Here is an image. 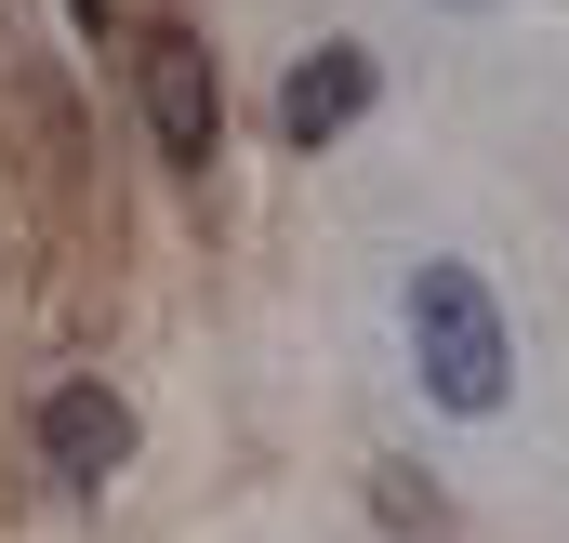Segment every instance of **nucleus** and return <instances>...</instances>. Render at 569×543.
Here are the masks:
<instances>
[{
  "instance_id": "f257e3e1",
  "label": "nucleus",
  "mask_w": 569,
  "mask_h": 543,
  "mask_svg": "<svg viewBox=\"0 0 569 543\" xmlns=\"http://www.w3.org/2000/svg\"><path fill=\"white\" fill-rule=\"evenodd\" d=\"M398 358H411L425 411H450V424H503L517 411V318H503V292L463 253H411L398 266Z\"/></svg>"
},
{
  "instance_id": "f03ea898",
  "label": "nucleus",
  "mask_w": 569,
  "mask_h": 543,
  "mask_svg": "<svg viewBox=\"0 0 569 543\" xmlns=\"http://www.w3.org/2000/svg\"><path fill=\"white\" fill-rule=\"evenodd\" d=\"M133 80H146V134H159V159H172V172H212V146H226V80H212V40H199V27H146Z\"/></svg>"
},
{
  "instance_id": "7ed1b4c3",
  "label": "nucleus",
  "mask_w": 569,
  "mask_h": 543,
  "mask_svg": "<svg viewBox=\"0 0 569 543\" xmlns=\"http://www.w3.org/2000/svg\"><path fill=\"white\" fill-rule=\"evenodd\" d=\"M27 437H40V464H53L67 491H107V477H120V451H133V411H120V385H93V372H80V385H53V398H40Z\"/></svg>"
},
{
  "instance_id": "20e7f679",
  "label": "nucleus",
  "mask_w": 569,
  "mask_h": 543,
  "mask_svg": "<svg viewBox=\"0 0 569 543\" xmlns=\"http://www.w3.org/2000/svg\"><path fill=\"white\" fill-rule=\"evenodd\" d=\"M358 107H371V53H358V40L291 53V80H279V134H291V146H331Z\"/></svg>"
},
{
  "instance_id": "39448f33",
  "label": "nucleus",
  "mask_w": 569,
  "mask_h": 543,
  "mask_svg": "<svg viewBox=\"0 0 569 543\" xmlns=\"http://www.w3.org/2000/svg\"><path fill=\"white\" fill-rule=\"evenodd\" d=\"M450 13H490V0H450Z\"/></svg>"
}]
</instances>
